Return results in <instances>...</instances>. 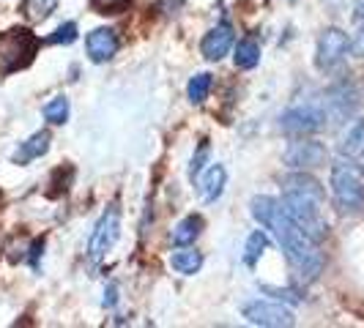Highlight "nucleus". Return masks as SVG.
I'll return each instance as SVG.
<instances>
[{"label":"nucleus","instance_id":"1","mask_svg":"<svg viewBox=\"0 0 364 328\" xmlns=\"http://www.w3.org/2000/svg\"><path fill=\"white\" fill-rule=\"evenodd\" d=\"M250 208H252V217H255L257 224L266 227V230H272V236L277 238V244L282 246V252L288 257V263L296 268V273H299L301 279H307V282L318 279V273L323 271V255H321V249H318V241H312V238L285 214L282 202L263 195V197H252Z\"/></svg>","mask_w":364,"mask_h":328},{"label":"nucleus","instance_id":"2","mask_svg":"<svg viewBox=\"0 0 364 328\" xmlns=\"http://www.w3.org/2000/svg\"><path fill=\"white\" fill-rule=\"evenodd\" d=\"M38 36L28 28H11L0 33V74H14L19 69H28L36 58Z\"/></svg>","mask_w":364,"mask_h":328},{"label":"nucleus","instance_id":"3","mask_svg":"<svg viewBox=\"0 0 364 328\" xmlns=\"http://www.w3.org/2000/svg\"><path fill=\"white\" fill-rule=\"evenodd\" d=\"M282 208H285V214L312 238V241H323L326 238V219L321 214V202L323 200H315L310 195H301V192H288V189H282Z\"/></svg>","mask_w":364,"mask_h":328},{"label":"nucleus","instance_id":"4","mask_svg":"<svg viewBox=\"0 0 364 328\" xmlns=\"http://www.w3.org/2000/svg\"><path fill=\"white\" fill-rule=\"evenodd\" d=\"M331 195L343 214H362L364 211V186L362 178L350 164L340 162L331 167Z\"/></svg>","mask_w":364,"mask_h":328},{"label":"nucleus","instance_id":"5","mask_svg":"<svg viewBox=\"0 0 364 328\" xmlns=\"http://www.w3.org/2000/svg\"><path fill=\"white\" fill-rule=\"evenodd\" d=\"M326 107H321V104H299V107H291L288 112H282L279 126H282L285 134H293V137H310V134L326 126Z\"/></svg>","mask_w":364,"mask_h":328},{"label":"nucleus","instance_id":"6","mask_svg":"<svg viewBox=\"0 0 364 328\" xmlns=\"http://www.w3.org/2000/svg\"><path fill=\"white\" fill-rule=\"evenodd\" d=\"M121 236V208L118 205H109L107 211L99 217L96 227L91 233V241H88V257L93 263H99L102 257L107 255L109 249L115 246V241Z\"/></svg>","mask_w":364,"mask_h":328},{"label":"nucleus","instance_id":"7","mask_svg":"<svg viewBox=\"0 0 364 328\" xmlns=\"http://www.w3.org/2000/svg\"><path fill=\"white\" fill-rule=\"evenodd\" d=\"M350 41L340 28H326L321 38H318V53H315V63L321 72H331L346 60Z\"/></svg>","mask_w":364,"mask_h":328},{"label":"nucleus","instance_id":"8","mask_svg":"<svg viewBox=\"0 0 364 328\" xmlns=\"http://www.w3.org/2000/svg\"><path fill=\"white\" fill-rule=\"evenodd\" d=\"M244 317L247 323L252 326H263V328H288L296 323L293 312L282 304H274V301H250L244 304Z\"/></svg>","mask_w":364,"mask_h":328},{"label":"nucleus","instance_id":"9","mask_svg":"<svg viewBox=\"0 0 364 328\" xmlns=\"http://www.w3.org/2000/svg\"><path fill=\"white\" fill-rule=\"evenodd\" d=\"M328 162V151L323 143L318 140H296L291 143V148L285 151V164L293 170H315V167H323Z\"/></svg>","mask_w":364,"mask_h":328},{"label":"nucleus","instance_id":"10","mask_svg":"<svg viewBox=\"0 0 364 328\" xmlns=\"http://www.w3.org/2000/svg\"><path fill=\"white\" fill-rule=\"evenodd\" d=\"M233 25L230 22H219L217 28H211L205 36H203L200 53L205 60H222L225 55L230 53L233 47Z\"/></svg>","mask_w":364,"mask_h":328},{"label":"nucleus","instance_id":"11","mask_svg":"<svg viewBox=\"0 0 364 328\" xmlns=\"http://www.w3.org/2000/svg\"><path fill=\"white\" fill-rule=\"evenodd\" d=\"M85 50L93 63H107L118 53V36L112 28H96L85 38Z\"/></svg>","mask_w":364,"mask_h":328},{"label":"nucleus","instance_id":"12","mask_svg":"<svg viewBox=\"0 0 364 328\" xmlns=\"http://www.w3.org/2000/svg\"><path fill=\"white\" fill-rule=\"evenodd\" d=\"M356 107H359V99H356V93L350 91L348 85H340V88H334V91L328 93L326 115H331V118H337V121L350 118L356 112Z\"/></svg>","mask_w":364,"mask_h":328},{"label":"nucleus","instance_id":"13","mask_svg":"<svg viewBox=\"0 0 364 328\" xmlns=\"http://www.w3.org/2000/svg\"><path fill=\"white\" fill-rule=\"evenodd\" d=\"M50 151V131H36L33 137H28L25 143H19V148L11 153V162L14 164H28L44 156Z\"/></svg>","mask_w":364,"mask_h":328},{"label":"nucleus","instance_id":"14","mask_svg":"<svg viewBox=\"0 0 364 328\" xmlns=\"http://www.w3.org/2000/svg\"><path fill=\"white\" fill-rule=\"evenodd\" d=\"M225 181H228V173H225V167L222 164H214V167H208L205 170V175H203L200 181V197L205 202H214L222 197V192H225Z\"/></svg>","mask_w":364,"mask_h":328},{"label":"nucleus","instance_id":"15","mask_svg":"<svg viewBox=\"0 0 364 328\" xmlns=\"http://www.w3.org/2000/svg\"><path fill=\"white\" fill-rule=\"evenodd\" d=\"M200 233H203V217H195V214H192V217L181 219V222L176 224V230L170 233V241H173L176 246H192Z\"/></svg>","mask_w":364,"mask_h":328},{"label":"nucleus","instance_id":"16","mask_svg":"<svg viewBox=\"0 0 364 328\" xmlns=\"http://www.w3.org/2000/svg\"><path fill=\"white\" fill-rule=\"evenodd\" d=\"M170 266H173V271L183 273V276H192V273L200 271L203 255L200 252H195V249H189V246H181L178 252L170 255Z\"/></svg>","mask_w":364,"mask_h":328},{"label":"nucleus","instance_id":"17","mask_svg":"<svg viewBox=\"0 0 364 328\" xmlns=\"http://www.w3.org/2000/svg\"><path fill=\"white\" fill-rule=\"evenodd\" d=\"M233 60H236L238 69H255L257 63H260V44H257L255 38H241L236 44V55H233Z\"/></svg>","mask_w":364,"mask_h":328},{"label":"nucleus","instance_id":"18","mask_svg":"<svg viewBox=\"0 0 364 328\" xmlns=\"http://www.w3.org/2000/svg\"><path fill=\"white\" fill-rule=\"evenodd\" d=\"M266 246H269V236H266L263 230L250 233V238H247V246H244V266L255 268L257 260H260V257H263V252H266Z\"/></svg>","mask_w":364,"mask_h":328},{"label":"nucleus","instance_id":"19","mask_svg":"<svg viewBox=\"0 0 364 328\" xmlns=\"http://www.w3.org/2000/svg\"><path fill=\"white\" fill-rule=\"evenodd\" d=\"M211 85H214V80H211V74H195L192 80H189V85H186V96H189V102L192 104H203L205 99H208V93H211Z\"/></svg>","mask_w":364,"mask_h":328},{"label":"nucleus","instance_id":"20","mask_svg":"<svg viewBox=\"0 0 364 328\" xmlns=\"http://www.w3.org/2000/svg\"><path fill=\"white\" fill-rule=\"evenodd\" d=\"M44 118L53 126H63L69 121V99L66 96H55L53 102H47L44 104Z\"/></svg>","mask_w":364,"mask_h":328},{"label":"nucleus","instance_id":"21","mask_svg":"<svg viewBox=\"0 0 364 328\" xmlns=\"http://www.w3.org/2000/svg\"><path fill=\"white\" fill-rule=\"evenodd\" d=\"M55 6H58V0H25V14L33 22H41L53 14Z\"/></svg>","mask_w":364,"mask_h":328},{"label":"nucleus","instance_id":"22","mask_svg":"<svg viewBox=\"0 0 364 328\" xmlns=\"http://www.w3.org/2000/svg\"><path fill=\"white\" fill-rule=\"evenodd\" d=\"M208 153H211L208 140H203L200 148H198V153L192 156V164H189V178H192V181H195V178L203 173V167H205V162H208Z\"/></svg>","mask_w":364,"mask_h":328},{"label":"nucleus","instance_id":"23","mask_svg":"<svg viewBox=\"0 0 364 328\" xmlns=\"http://www.w3.org/2000/svg\"><path fill=\"white\" fill-rule=\"evenodd\" d=\"M74 38H77V25H74V22H66V25H60L47 41H50V44H72Z\"/></svg>","mask_w":364,"mask_h":328},{"label":"nucleus","instance_id":"24","mask_svg":"<svg viewBox=\"0 0 364 328\" xmlns=\"http://www.w3.org/2000/svg\"><path fill=\"white\" fill-rule=\"evenodd\" d=\"M129 0H91V6L99 11V14H115L121 9H127Z\"/></svg>","mask_w":364,"mask_h":328},{"label":"nucleus","instance_id":"25","mask_svg":"<svg viewBox=\"0 0 364 328\" xmlns=\"http://www.w3.org/2000/svg\"><path fill=\"white\" fill-rule=\"evenodd\" d=\"M107 310H112L115 304H118V288L115 285H107V290H105V301H102Z\"/></svg>","mask_w":364,"mask_h":328},{"label":"nucleus","instance_id":"26","mask_svg":"<svg viewBox=\"0 0 364 328\" xmlns=\"http://www.w3.org/2000/svg\"><path fill=\"white\" fill-rule=\"evenodd\" d=\"M350 50H353L356 58H364V25H362V31H359V36L350 41Z\"/></svg>","mask_w":364,"mask_h":328},{"label":"nucleus","instance_id":"27","mask_svg":"<svg viewBox=\"0 0 364 328\" xmlns=\"http://www.w3.org/2000/svg\"><path fill=\"white\" fill-rule=\"evenodd\" d=\"M41 252H44V238L33 241V246H31V263H33V268H38V255Z\"/></svg>","mask_w":364,"mask_h":328},{"label":"nucleus","instance_id":"28","mask_svg":"<svg viewBox=\"0 0 364 328\" xmlns=\"http://www.w3.org/2000/svg\"><path fill=\"white\" fill-rule=\"evenodd\" d=\"M353 22L356 25H364V0L356 3V11H353Z\"/></svg>","mask_w":364,"mask_h":328}]
</instances>
